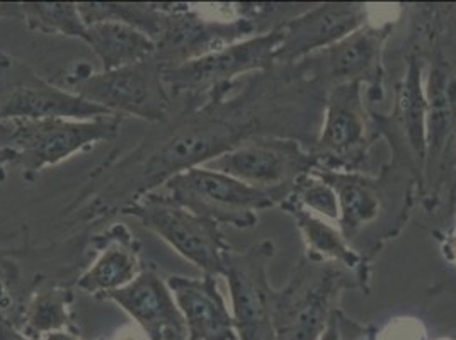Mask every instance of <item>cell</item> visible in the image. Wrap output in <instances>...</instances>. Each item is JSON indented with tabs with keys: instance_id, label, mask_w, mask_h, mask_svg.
Returning <instances> with one entry per match:
<instances>
[{
	"instance_id": "cell-1",
	"label": "cell",
	"mask_w": 456,
	"mask_h": 340,
	"mask_svg": "<svg viewBox=\"0 0 456 340\" xmlns=\"http://www.w3.org/2000/svg\"><path fill=\"white\" fill-rule=\"evenodd\" d=\"M167 121L155 125L132 150L110 155L86 179L60 222L67 230H94L113 222L175 174L203 167L250 140L280 136L283 77L274 70L248 76L242 89L224 84L200 97L175 99Z\"/></svg>"
},
{
	"instance_id": "cell-2",
	"label": "cell",
	"mask_w": 456,
	"mask_h": 340,
	"mask_svg": "<svg viewBox=\"0 0 456 340\" xmlns=\"http://www.w3.org/2000/svg\"><path fill=\"white\" fill-rule=\"evenodd\" d=\"M125 116L110 114L95 119H39L0 123V147L14 151L26 179L69 160L76 153L111 142L121 130Z\"/></svg>"
},
{
	"instance_id": "cell-3",
	"label": "cell",
	"mask_w": 456,
	"mask_h": 340,
	"mask_svg": "<svg viewBox=\"0 0 456 340\" xmlns=\"http://www.w3.org/2000/svg\"><path fill=\"white\" fill-rule=\"evenodd\" d=\"M291 190H259L227 174L194 167L175 174L155 192L198 216L248 230L257 225L259 211L280 206Z\"/></svg>"
},
{
	"instance_id": "cell-4",
	"label": "cell",
	"mask_w": 456,
	"mask_h": 340,
	"mask_svg": "<svg viewBox=\"0 0 456 340\" xmlns=\"http://www.w3.org/2000/svg\"><path fill=\"white\" fill-rule=\"evenodd\" d=\"M346 287L353 284L342 269L305 254L285 287L271 293L276 340L321 339Z\"/></svg>"
},
{
	"instance_id": "cell-5",
	"label": "cell",
	"mask_w": 456,
	"mask_h": 340,
	"mask_svg": "<svg viewBox=\"0 0 456 340\" xmlns=\"http://www.w3.org/2000/svg\"><path fill=\"white\" fill-rule=\"evenodd\" d=\"M63 82L70 93L113 114L136 116L153 125L167 121L175 108L164 82V69L153 57L111 72L77 69Z\"/></svg>"
},
{
	"instance_id": "cell-6",
	"label": "cell",
	"mask_w": 456,
	"mask_h": 340,
	"mask_svg": "<svg viewBox=\"0 0 456 340\" xmlns=\"http://www.w3.org/2000/svg\"><path fill=\"white\" fill-rule=\"evenodd\" d=\"M121 216L138 220L179 255L201 269L203 274L224 276L232 247L228 246L220 223L177 206L159 192L147 194L125 209Z\"/></svg>"
},
{
	"instance_id": "cell-7",
	"label": "cell",
	"mask_w": 456,
	"mask_h": 340,
	"mask_svg": "<svg viewBox=\"0 0 456 340\" xmlns=\"http://www.w3.org/2000/svg\"><path fill=\"white\" fill-rule=\"evenodd\" d=\"M280 41L281 33L276 26L267 33L242 39L207 57L167 69L164 70V82L174 99L205 95L218 85L235 82L239 77L274 70Z\"/></svg>"
},
{
	"instance_id": "cell-8",
	"label": "cell",
	"mask_w": 456,
	"mask_h": 340,
	"mask_svg": "<svg viewBox=\"0 0 456 340\" xmlns=\"http://www.w3.org/2000/svg\"><path fill=\"white\" fill-rule=\"evenodd\" d=\"M111 111L82 99L31 70L20 60L5 58L0 72V123L39 119H95Z\"/></svg>"
},
{
	"instance_id": "cell-9",
	"label": "cell",
	"mask_w": 456,
	"mask_h": 340,
	"mask_svg": "<svg viewBox=\"0 0 456 340\" xmlns=\"http://www.w3.org/2000/svg\"><path fill=\"white\" fill-rule=\"evenodd\" d=\"M203 167L259 190H293L300 177L319 167V162L298 140L263 136L224 153Z\"/></svg>"
},
{
	"instance_id": "cell-10",
	"label": "cell",
	"mask_w": 456,
	"mask_h": 340,
	"mask_svg": "<svg viewBox=\"0 0 456 340\" xmlns=\"http://www.w3.org/2000/svg\"><path fill=\"white\" fill-rule=\"evenodd\" d=\"M274 254L276 247L266 239L244 252L232 250L228 255L224 278L239 340H276L271 312L273 286L267 276Z\"/></svg>"
},
{
	"instance_id": "cell-11",
	"label": "cell",
	"mask_w": 456,
	"mask_h": 340,
	"mask_svg": "<svg viewBox=\"0 0 456 340\" xmlns=\"http://www.w3.org/2000/svg\"><path fill=\"white\" fill-rule=\"evenodd\" d=\"M392 24H364L358 31L336 45L306 58L293 69L306 82L338 87L351 82L368 84L371 101H379L381 93V55L385 41L390 36Z\"/></svg>"
},
{
	"instance_id": "cell-12",
	"label": "cell",
	"mask_w": 456,
	"mask_h": 340,
	"mask_svg": "<svg viewBox=\"0 0 456 340\" xmlns=\"http://www.w3.org/2000/svg\"><path fill=\"white\" fill-rule=\"evenodd\" d=\"M259 35L256 24L242 16L232 20H207L188 4L169 5L167 20L155 39L153 58L164 70L207 57L233 43Z\"/></svg>"
},
{
	"instance_id": "cell-13",
	"label": "cell",
	"mask_w": 456,
	"mask_h": 340,
	"mask_svg": "<svg viewBox=\"0 0 456 340\" xmlns=\"http://www.w3.org/2000/svg\"><path fill=\"white\" fill-rule=\"evenodd\" d=\"M364 4H321L291 20L278 22L281 41L274 55L280 69L298 65L308 57L336 45L338 41L368 24Z\"/></svg>"
},
{
	"instance_id": "cell-14",
	"label": "cell",
	"mask_w": 456,
	"mask_h": 340,
	"mask_svg": "<svg viewBox=\"0 0 456 340\" xmlns=\"http://www.w3.org/2000/svg\"><path fill=\"white\" fill-rule=\"evenodd\" d=\"M362 84L351 82L332 87L325 101L321 134L312 153L319 167L338 169L349 157H362L366 143V109Z\"/></svg>"
},
{
	"instance_id": "cell-15",
	"label": "cell",
	"mask_w": 456,
	"mask_h": 340,
	"mask_svg": "<svg viewBox=\"0 0 456 340\" xmlns=\"http://www.w3.org/2000/svg\"><path fill=\"white\" fill-rule=\"evenodd\" d=\"M104 300L125 310L142 327L149 340H166L172 334L186 336L184 319L167 279L153 267H143L132 283L110 293Z\"/></svg>"
},
{
	"instance_id": "cell-16",
	"label": "cell",
	"mask_w": 456,
	"mask_h": 340,
	"mask_svg": "<svg viewBox=\"0 0 456 340\" xmlns=\"http://www.w3.org/2000/svg\"><path fill=\"white\" fill-rule=\"evenodd\" d=\"M167 286L184 319L188 339L239 340L232 312L215 276L188 278L175 274L167 278Z\"/></svg>"
},
{
	"instance_id": "cell-17",
	"label": "cell",
	"mask_w": 456,
	"mask_h": 340,
	"mask_svg": "<svg viewBox=\"0 0 456 340\" xmlns=\"http://www.w3.org/2000/svg\"><path fill=\"white\" fill-rule=\"evenodd\" d=\"M89 242L97 259L77 279V287L84 293L104 300L110 293L132 283L143 269L140 244L130 228L121 223L91 237Z\"/></svg>"
},
{
	"instance_id": "cell-18",
	"label": "cell",
	"mask_w": 456,
	"mask_h": 340,
	"mask_svg": "<svg viewBox=\"0 0 456 340\" xmlns=\"http://www.w3.org/2000/svg\"><path fill=\"white\" fill-rule=\"evenodd\" d=\"M327 184L332 186L339 203L338 225L342 237L351 244L362 233V228L373 223L381 209L379 184L375 179L360 174L358 170H312Z\"/></svg>"
},
{
	"instance_id": "cell-19",
	"label": "cell",
	"mask_w": 456,
	"mask_h": 340,
	"mask_svg": "<svg viewBox=\"0 0 456 340\" xmlns=\"http://www.w3.org/2000/svg\"><path fill=\"white\" fill-rule=\"evenodd\" d=\"M280 208L295 220L304 237L308 257L322 263L339 264L349 271H356L360 281L364 279L362 257L342 237L339 228L329 225L321 216L306 211L289 194L281 201Z\"/></svg>"
},
{
	"instance_id": "cell-20",
	"label": "cell",
	"mask_w": 456,
	"mask_h": 340,
	"mask_svg": "<svg viewBox=\"0 0 456 340\" xmlns=\"http://www.w3.org/2000/svg\"><path fill=\"white\" fill-rule=\"evenodd\" d=\"M394 119L419 167L428 160V101L422 89V63L416 55L407 58L405 74L397 89Z\"/></svg>"
},
{
	"instance_id": "cell-21",
	"label": "cell",
	"mask_w": 456,
	"mask_h": 340,
	"mask_svg": "<svg viewBox=\"0 0 456 340\" xmlns=\"http://www.w3.org/2000/svg\"><path fill=\"white\" fill-rule=\"evenodd\" d=\"M82 41L101 60L102 72L134 65L155 55V41L151 36L119 22L91 24Z\"/></svg>"
},
{
	"instance_id": "cell-22",
	"label": "cell",
	"mask_w": 456,
	"mask_h": 340,
	"mask_svg": "<svg viewBox=\"0 0 456 340\" xmlns=\"http://www.w3.org/2000/svg\"><path fill=\"white\" fill-rule=\"evenodd\" d=\"M74 291L69 286H50L37 289L22 303L14 323L31 340H41L52 332L70 330Z\"/></svg>"
},
{
	"instance_id": "cell-23",
	"label": "cell",
	"mask_w": 456,
	"mask_h": 340,
	"mask_svg": "<svg viewBox=\"0 0 456 340\" xmlns=\"http://www.w3.org/2000/svg\"><path fill=\"white\" fill-rule=\"evenodd\" d=\"M428 101V160L433 162L439 157L446 134L453 121L456 102V78L441 55L431 69L426 87Z\"/></svg>"
},
{
	"instance_id": "cell-24",
	"label": "cell",
	"mask_w": 456,
	"mask_h": 340,
	"mask_svg": "<svg viewBox=\"0 0 456 340\" xmlns=\"http://www.w3.org/2000/svg\"><path fill=\"white\" fill-rule=\"evenodd\" d=\"M86 26L119 22L134 28L155 41L167 20L171 2H78Z\"/></svg>"
},
{
	"instance_id": "cell-25",
	"label": "cell",
	"mask_w": 456,
	"mask_h": 340,
	"mask_svg": "<svg viewBox=\"0 0 456 340\" xmlns=\"http://www.w3.org/2000/svg\"><path fill=\"white\" fill-rule=\"evenodd\" d=\"M20 20L48 36L84 39L87 29L76 2H20Z\"/></svg>"
},
{
	"instance_id": "cell-26",
	"label": "cell",
	"mask_w": 456,
	"mask_h": 340,
	"mask_svg": "<svg viewBox=\"0 0 456 340\" xmlns=\"http://www.w3.org/2000/svg\"><path fill=\"white\" fill-rule=\"evenodd\" d=\"M289 196L300 206H304L306 211L317 216H323L332 222L339 220V203H338L336 190L314 172L300 177L293 190L289 192Z\"/></svg>"
},
{
	"instance_id": "cell-27",
	"label": "cell",
	"mask_w": 456,
	"mask_h": 340,
	"mask_svg": "<svg viewBox=\"0 0 456 340\" xmlns=\"http://www.w3.org/2000/svg\"><path fill=\"white\" fill-rule=\"evenodd\" d=\"M26 250L0 247V313L7 315L11 320H16L20 306V259Z\"/></svg>"
},
{
	"instance_id": "cell-28",
	"label": "cell",
	"mask_w": 456,
	"mask_h": 340,
	"mask_svg": "<svg viewBox=\"0 0 456 340\" xmlns=\"http://www.w3.org/2000/svg\"><path fill=\"white\" fill-rule=\"evenodd\" d=\"M377 340H426V332L422 330L420 323H412L409 328H405V334L402 330L397 332L390 325L385 332H381L380 337L377 336Z\"/></svg>"
},
{
	"instance_id": "cell-29",
	"label": "cell",
	"mask_w": 456,
	"mask_h": 340,
	"mask_svg": "<svg viewBox=\"0 0 456 340\" xmlns=\"http://www.w3.org/2000/svg\"><path fill=\"white\" fill-rule=\"evenodd\" d=\"M0 340H31L20 332V327L7 315L0 313Z\"/></svg>"
},
{
	"instance_id": "cell-30",
	"label": "cell",
	"mask_w": 456,
	"mask_h": 340,
	"mask_svg": "<svg viewBox=\"0 0 456 340\" xmlns=\"http://www.w3.org/2000/svg\"><path fill=\"white\" fill-rule=\"evenodd\" d=\"M342 317L339 310H336L332 313V317L329 319L327 327L323 328L322 336L319 340H342Z\"/></svg>"
},
{
	"instance_id": "cell-31",
	"label": "cell",
	"mask_w": 456,
	"mask_h": 340,
	"mask_svg": "<svg viewBox=\"0 0 456 340\" xmlns=\"http://www.w3.org/2000/svg\"><path fill=\"white\" fill-rule=\"evenodd\" d=\"M20 20V2H0V20Z\"/></svg>"
},
{
	"instance_id": "cell-32",
	"label": "cell",
	"mask_w": 456,
	"mask_h": 340,
	"mask_svg": "<svg viewBox=\"0 0 456 340\" xmlns=\"http://www.w3.org/2000/svg\"><path fill=\"white\" fill-rule=\"evenodd\" d=\"M16 164V155L14 151L7 150L0 147V182L5 181V167Z\"/></svg>"
},
{
	"instance_id": "cell-33",
	"label": "cell",
	"mask_w": 456,
	"mask_h": 340,
	"mask_svg": "<svg viewBox=\"0 0 456 340\" xmlns=\"http://www.w3.org/2000/svg\"><path fill=\"white\" fill-rule=\"evenodd\" d=\"M443 252H444L446 259L456 265V228L446 237V240L443 244Z\"/></svg>"
},
{
	"instance_id": "cell-34",
	"label": "cell",
	"mask_w": 456,
	"mask_h": 340,
	"mask_svg": "<svg viewBox=\"0 0 456 340\" xmlns=\"http://www.w3.org/2000/svg\"><path fill=\"white\" fill-rule=\"evenodd\" d=\"M41 340H80L78 336L70 332V330H60V332H52L48 334L46 337H43Z\"/></svg>"
},
{
	"instance_id": "cell-35",
	"label": "cell",
	"mask_w": 456,
	"mask_h": 340,
	"mask_svg": "<svg viewBox=\"0 0 456 340\" xmlns=\"http://www.w3.org/2000/svg\"><path fill=\"white\" fill-rule=\"evenodd\" d=\"M166 340H190L186 336H179V334H172V336H169L167 339Z\"/></svg>"
},
{
	"instance_id": "cell-36",
	"label": "cell",
	"mask_w": 456,
	"mask_h": 340,
	"mask_svg": "<svg viewBox=\"0 0 456 340\" xmlns=\"http://www.w3.org/2000/svg\"><path fill=\"white\" fill-rule=\"evenodd\" d=\"M5 58H7V55L0 52V72H2V67H4V63H5Z\"/></svg>"
},
{
	"instance_id": "cell-37",
	"label": "cell",
	"mask_w": 456,
	"mask_h": 340,
	"mask_svg": "<svg viewBox=\"0 0 456 340\" xmlns=\"http://www.w3.org/2000/svg\"><path fill=\"white\" fill-rule=\"evenodd\" d=\"M439 340H455V339H439Z\"/></svg>"
}]
</instances>
